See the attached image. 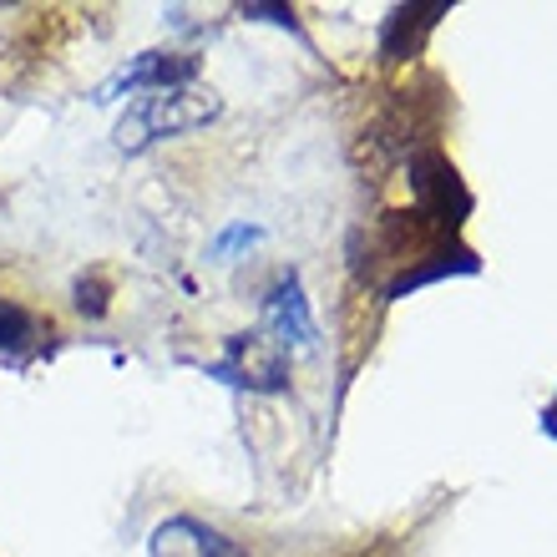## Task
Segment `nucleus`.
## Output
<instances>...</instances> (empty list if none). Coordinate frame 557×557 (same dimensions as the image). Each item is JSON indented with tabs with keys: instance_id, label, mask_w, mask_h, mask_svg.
<instances>
[{
	"instance_id": "nucleus-1",
	"label": "nucleus",
	"mask_w": 557,
	"mask_h": 557,
	"mask_svg": "<svg viewBox=\"0 0 557 557\" xmlns=\"http://www.w3.org/2000/svg\"><path fill=\"white\" fill-rule=\"evenodd\" d=\"M406 183H411V193H416V213H421L425 223H436L446 238L467 223L471 193H467V183H461V173H456V162L441 158L436 147L411 152V162H406Z\"/></svg>"
},
{
	"instance_id": "nucleus-2",
	"label": "nucleus",
	"mask_w": 557,
	"mask_h": 557,
	"mask_svg": "<svg viewBox=\"0 0 557 557\" xmlns=\"http://www.w3.org/2000/svg\"><path fill=\"white\" fill-rule=\"evenodd\" d=\"M208 117H219V97L213 91H152L143 107H137L133 117L117 127V143L122 147H147L158 143V137H177V133H193V127H203Z\"/></svg>"
},
{
	"instance_id": "nucleus-3",
	"label": "nucleus",
	"mask_w": 557,
	"mask_h": 557,
	"mask_svg": "<svg viewBox=\"0 0 557 557\" xmlns=\"http://www.w3.org/2000/svg\"><path fill=\"white\" fill-rule=\"evenodd\" d=\"M208 375H219V381H228V385H244V391H264V396L289 391L284 350L264 335H234L228 339V350H223V360L208 366Z\"/></svg>"
},
{
	"instance_id": "nucleus-4",
	"label": "nucleus",
	"mask_w": 557,
	"mask_h": 557,
	"mask_svg": "<svg viewBox=\"0 0 557 557\" xmlns=\"http://www.w3.org/2000/svg\"><path fill=\"white\" fill-rule=\"evenodd\" d=\"M264 314H269V330H274V345H294V350H314L320 345V330H314V314H309V299L299 289V274H284L269 289L264 299Z\"/></svg>"
},
{
	"instance_id": "nucleus-5",
	"label": "nucleus",
	"mask_w": 557,
	"mask_h": 557,
	"mask_svg": "<svg viewBox=\"0 0 557 557\" xmlns=\"http://www.w3.org/2000/svg\"><path fill=\"white\" fill-rule=\"evenodd\" d=\"M152 557H244V547L203 528L198 517H173L152 532Z\"/></svg>"
},
{
	"instance_id": "nucleus-6",
	"label": "nucleus",
	"mask_w": 557,
	"mask_h": 557,
	"mask_svg": "<svg viewBox=\"0 0 557 557\" xmlns=\"http://www.w3.org/2000/svg\"><path fill=\"white\" fill-rule=\"evenodd\" d=\"M193 76H198V61L193 57H162V51H147L137 57L127 72L117 76L122 91H177L188 87Z\"/></svg>"
},
{
	"instance_id": "nucleus-7",
	"label": "nucleus",
	"mask_w": 557,
	"mask_h": 557,
	"mask_svg": "<svg viewBox=\"0 0 557 557\" xmlns=\"http://www.w3.org/2000/svg\"><path fill=\"white\" fill-rule=\"evenodd\" d=\"M441 15H446V5H396L391 21H385V30H381L385 61H406L411 51H421L425 30L436 26Z\"/></svg>"
},
{
	"instance_id": "nucleus-8",
	"label": "nucleus",
	"mask_w": 557,
	"mask_h": 557,
	"mask_svg": "<svg viewBox=\"0 0 557 557\" xmlns=\"http://www.w3.org/2000/svg\"><path fill=\"white\" fill-rule=\"evenodd\" d=\"M476 269H482V259H476V253L446 244V249L431 253V259H421V264L400 269V274L385 284V299H400V294L421 289V284H436V278H446V274H476Z\"/></svg>"
},
{
	"instance_id": "nucleus-9",
	"label": "nucleus",
	"mask_w": 557,
	"mask_h": 557,
	"mask_svg": "<svg viewBox=\"0 0 557 557\" xmlns=\"http://www.w3.org/2000/svg\"><path fill=\"white\" fill-rule=\"evenodd\" d=\"M36 335H41V320H36L30 309L0 299V350H21V345H30Z\"/></svg>"
},
{
	"instance_id": "nucleus-10",
	"label": "nucleus",
	"mask_w": 557,
	"mask_h": 557,
	"mask_svg": "<svg viewBox=\"0 0 557 557\" xmlns=\"http://www.w3.org/2000/svg\"><path fill=\"white\" fill-rule=\"evenodd\" d=\"M102 294H107V289L97 284V278H91V284L82 278V284H76V309H82V314H102V309H107Z\"/></svg>"
},
{
	"instance_id": "nucleus-11",
	"label": "nucleus",
	"mask_w": 557,
	"mask_h": 557,
	"mask_svg": "<svg viewBox=\"0 0 557 557\" xmlns=\"http://www.w3.org/2000/svg\"><path fill=\"white\" fill-rule=\"evenodd\" d=\"M244 15H253V21H274V26L299 30V21H294L289 5H244Z\"/></svg>"
},
{
	"instance_id": "nucleus-12",
	"label": "nucleus",
	"mask_w": 557,
	"mask_h": 557,
	"mask_svg": "<svg viewBox=\"0 0 557 557\" xmlns=\"http://www.w3.org/2000/svg\"><path fill=\"white\" fill-rule=\"evenodd\" d=\"M253 238H259V228H244V223H238V228H228V234L219 238V244H213V253H228V249H238V244H253Z\"/></svg>"
},
{
	"instance_id": "nucleus-13",
	"label": "nucleus",
	"mask_w": 557,
	"mask_h": 557,
	"mask_svg": "<svg viewBox=\"0 0 557 557\" xmlns=\"http://www.w3.org/2000/svg\"><path fill=\"white\" fill-rule=\"evenodd\" d=\"M543 421H547V431H553V436H557V400H553V406H547V411H543Z\"/></svg>"
}]
</instances>
